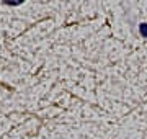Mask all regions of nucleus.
<instances>
[{"instance_id":"f257e3e1","label":"nucleus","mask_w":147,"mask_h":139,"mask_svg":"<svg viewBox=\"0 0 147 139\" xmlns=\"http://www.w3.org/2000/svg\"><path fill=\"white\" fill-rule=\"evenodd\" d=\"M139 31H141V34L144 38H147V23H141L139 25Z\"/></svg>"}]
</instances>
